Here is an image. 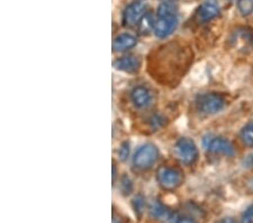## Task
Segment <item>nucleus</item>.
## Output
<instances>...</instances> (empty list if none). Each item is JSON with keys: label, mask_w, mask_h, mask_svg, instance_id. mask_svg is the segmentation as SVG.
<instances>
[{"label": "nucleus", "mask_w": 253, "mask_h": 223, "mask_svg": "<svg viewBox=\"0 0 253 223\" xmlns=\"http://www.w3.org/2000/svg\"><path fill=\"white\" fill-rule=\"evenodd\" d=\"M197 105L198 108L205 114H216L225 106V100L221 95L215 94V92H208V94L198 97Z\"/></svg>", "instance_id": "nucleus-1"}, {"label": "nucleus", "mask_w": 253, "mask_h": 223, "mask_svg": "<svg viewBox=\"0 0 253 223\" xmlns=\"http://www.w3.org/2000/svg\"><path fill=\"white\" fill-rule=\"evenodd\" d=\"M204 147L208 151L217 153V155H224L227 157H232L235 155V148L227 139L221 136H206L204 139Z\"/></svg>", "instance_id": "nucleus-2"}, {"label": "nucleus", "mask_w": 253, "mask_h": 223, "mask_svg": "<svg viewBox=\"0 0 253 223\" xmlns=\"http://www.w3.org/2000/svg\"><path fill=\"white\" fill-rule=\"evenodd\" d=\"M175 153L181 162L186 165H191L197 160L198 150L195 142L187 137H182L175 144Z\"/></svg>", "instance_id": "nucleus-3"}, {"label": "nucleus", "mask_w": 253, "mask_h": 223, "mask_svg": "<svg viewBox=\"0 0 253 223\" xmlns=\"http://www.w3.org/2000/svg\"><path fill=\"white\" fill-rule=\"evenodd\" d=\"M158 181L163 188L173 189L181 184L182 174L175 168L161 167L158 170Z\"/></svg>", "instance_id": "nucleus-4"}, {"label": "nucleus", "mask_w": 253, "mask_h": 223, "mask_svg": "<svg viewBox=\"0 0 253 223\" xmlns=\"http://www.w3.org/2000/svg\"><path fill=\"white\" fill-rule=\"evenodd\" d=\"M157 158H158L157 147L151 143H148L137 150V152L135 153V157H134V165H135L137 168H142V169L149 168L154 164V162H156Z\"/></svg>", "instance_id": "nucleus-5"}, {"label": "nucleus", "mask_w": 253, "mask_h": 223, "mask_svg": "<svg viewBox=\"0 0 253 223\" xmlns=\"http://www.w3.org/2000/svg\"><path fill=\"white\" fill-rule=\"evenodd\" d=\"M148 7L146 0H135L126 8L123 15V23L125 26H134L140 22L144 16V11Z\"/></svg>", "instance_id": "nucleus-6"}, {"label": "nucleus", "mask_w": 253, "mask_h": 223, "mask_svg": "<svg viewBox=\"0 0 253 223\" xmlns=\"http://www.w3.org/2000/svg\"><path fill=\"white\" fill-rule=\"evenodd\" d=\"M178 19L177 16H163L159 17L156 23H154V33L160 39H165L169 36L173 31L177 28Z\"/></svg>", "instance_id": "nucleus-7"}, {"label": "nucleus", "mask_w": 253, "mask_h": 223, "mask_svg": "<svg viewBox=\"0 0 253 223\" xmlns=\"http://www.w3.org/2000/svg\"><path fill=\"white\" fill-rule=\"evenodd\" d=\"M221 13V8H219L218 3L216 0H206L202 3V6L199 7L197 18L199 23H206L208 20L214 19L215 17Z\"/></svg>", "instance_id": "nucleus-8"}, {"label": "nucleus", "mask_w": 253, "mask_h": 223, "mask_svg": "<svg viewBox=\"0 0 253 223\" xmlns=\"http://www.w3.org/2000/svg\"><path fill=\"white\" fill-rule=\"evenodd\" d=\"M149 210L151 217L161 222L169 221L172 219V217H174V214L168 208H166L165 205L158 201H153L151 203Z\"/></svg>", "instance_id": "nucleus-9"}, {"label": "nucleus", "mask_w": 253, "mask_h": 223, "mask_svg": "<svg viewBox=\"0 0 253 223\" xmlns=\"http://www.w3.org/2000/svg\"><path fill=\"white\" fill-rule=\"evenodd\" d=\"M130 97H132L134 105L138 108L149 106L151 100H152V96H151V92L149 89H146L145 87H142V86L134 88L132 94H130Z\"/></svg>", "instance_id": "nucleus-10"}, {"label": "nucleus", "mask_w": 253, "mask_h": 223, "mask_svg": "<svg viewBox=\"0 0 253 223\" xmlns=\"http://www.w3.org/2000/svg\"><path fill=\"white\" fill-rule=\"evenodd\" d=\"M141 66V61L136 56H124L114 62V67L125 72H135Z\"/></svg>", "instance_id": "nucleus-11"}, {"label": "nucleus", "mask_w": 253, "mask_h": 223, "mask_svg": "<svg viewBox=\"0 0 253 223\" xmlns=\"http://www.w3.org/2000/svg\"><path fill=\"white\" fill-rule=\"evenodd\" d=\"M137 43V40L134 35L132 34H121L115 38L113 42V48L114 51H125L128 50V48H132L135 46Z\"/></svg>", "instance_id": "nucleus-12"}, {"label": "nucleus", "mask_w": 253, "mask_h": 223, "mask_svg": "<svg viewBox=\"0 0 253 223\" xmlns=\"http://www.w3.org/2000/svg\"><path fill=\"white\" fill-rule=\"evenodd\" d=\"M152 26H153L152 15L145 14L141 18L140 22H138V32H140V34L145 35V34L149 33L151 28H152Z\"/></svg>", "instance_id": "nucleus-13"}, {"label": "nucleus", "mask_w": 253, "mask_h": 223, "mask_svg": "<svg viewBox=\"0 0 253 223\" xmlns=\"http://www.w3.org/2000/svg\"><path fill=\"white\" fill-rule=\"evenodd\" d=\"M241 137L244 143L253 148V123H249L243 128L241 132Z\"/></svg>", "instance_id": "nucleus-14"}, {"label": "nucleus", "mask_w": 253, "mask_h": 223, "mask_svg": "<svg viewBox=\"0 0 253 223\" xmlns=\"http://www.w3.org/2000/svg\"><path fill=\"white\" fill-rule=\"evenodd\" d=\"M177 8L171 2H163L158 8V17H163V16H172L175 15Z\"/></svg>", "instance_id": "nucleus-15"}, {"label": "nucleus", "mask_w": 253, "mask_h": 223, "mask_svg": "<svg viewBox=\"0 0 253 223\" xmlns=\"http://www.w3.org/2000/svg\"><path fill=\"white\" fill-rule=\"evenodd\" d=\"M238 9L243 16H249L253 13V0H239Z\"/></svg>", "instance_id": "nucleus-16"}, {"label": "nucleus", "mask_w": 253, "mask_h": 223, "mask_svg": "<svg viewBox=\"0 0 253 223\" xmlns=\"http://www.w3.org/2000/svg\"><path fill=\"white\" fill-rule=\"evenodd\" d=\"M163 124H165V119H163L162 116L158 115V114H154L153 116H151L150 125L153 130L160 129Z\"/></svg>", "instance_id": "nucleus-17"}, {"label": "nucleus", "mask_w": 253, "mask_h": 223, "mask_svg": "<svg viewBox=\"0 0 253 223\" xmlns=\"http://www.w3.org/2000/svg\"><path fill=\"white\" fill-rule=\"evenodd\" d=\"M133 205H134V210H135L136 214H138V216H141L142 212H143V209H144V198H143L142 196H137L134 198L133 201Z\"/></svg>", "instance_id": "nucleus-18"}, {"label": "nucleus", "mask_w": 253, "mask_h": 223, "mask_svg": "<svg viewBox=\"0 0 253 223\" xmlns=\"http://www.w3.org/2000/svg\"><path fill=\"white\" fill-rule=\"evenodd\" d=\"M129 155V143L128 142H124L123 144L121 145V148L118 149V158L121 160H126Z\"/></svg>", "instance_id": "nucleus-19"}, {"label": "nucleus", "mask_w": 253, "mask_h": 223, "mask_svg": "<svg viewBox=\"0 0 253 223\" xmlns=\"http://www.w3.org/2000/svg\"><path fill=\"white\" fill-rule=\"evenodd\" d=\"M242 223H253V205L249 206L243 213Z\"/></svg>", "instance_id": "nucleus-20"}, {"label": "nucleus", "mask_w": 253, "mask_h": 223, "mask_svg": "<svg viewBox=\"0 0 253 223\" xmlns=\"http://www.w3.org/2000/svg\"><path fill=\"white\" fill-rule=\"evenodd\" d=\"M175 223H197V222H196L193 218L183 216L175 219Z\"/></svg>", "instance_id": "nucleus-21"}, {"label": "nucleus", "mask_w": 253, "mask_h": 223, "mask_svg": "<svg viewBox=\"0 0 253 223\" xmlns=\"http://www.w3.org/2000/svg\"><path fill=\"white\" fill-rule=\"evenodd\" d=\"M219 223H238V222H236L233 218H225V219H223V220Z\"/></svg>", "instance_id": "nucleus-22"}, {"label": "nucleus", "mask_w": 253, "mask_h": 223, "mask_svg": "<svg viewBox=\"0 0 253 223\" xmlns=\"http://www.w3.org/2000/svg\"><path fill=\"white\" fill-rule=\"evenodd\" d=\"M163 2H171V1H173V0H162Z\"/></svg>", "instance_id": "nucleus-23"}]
</instances>
